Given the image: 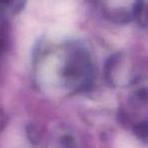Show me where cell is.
Instances as JSON below:
<instances>
[{
	"label": "cell",
	"mask_w": 148,
	"mask_h": 148,
	"mask_svg": "<svg viewBox=\"0 0 148 148\" xmlns=\"http://www.w3.org/2000/svg\"><path fill=\"white\" fill-rule=\"evenodd\" d=\"M134 16L142 26H148V0H139L134 7Z\"/></svg>",
	"instance_id": "cell-3"
},
{
	"label": "cell",
	"mask_w": 148,
	"mask_h": 148,
	"mask_svg": "<svg viewBox=\"0 0 148 148\" xmlns=\"http://www.w3.org/2000/svg\"><path fill=\"white\" fill-rule=\"evenodd\" d=\"M136 97L139 101L148 103V88H140L137 90Z\"/></svg>",
	"instance_id": "cell-6"
},
{
	"label": "cell",
	"mask_w": 148,
	"mask_h": 148,
	"mask_svg": "<svg viewBox=\"0 0 148 148\" xmlns=\"http://www.w3.org/2000/svg\"><path fill=\"white\" fill-rule=\"evenodd\" d=\"M26 0H0V9L9 14H17L24 8Z\"/></svg>",
	"instance_id": "cell-2"
},
{
	"label": "cell",
	"mask_w": 148,
	"mask_h": 148,
	"mask_svg": "<svg viewBox=\"0 0 148 148\" xmlns=\"http://www.w3.org/2000/svg\"><path fill=\"white\" fill-rule=\"evenodd\" d=\"M91 73V59L86 51L76 49L69 54L62 68V77L66 82L79 84V88H84L90 81Z\"/></svg>",
	"instance_id": "cell-1"
},
{
	"label": "cell",
	"mask_w": 148,
	"mask_h": 148,
	"mask_svg": "<svg viewBox=\"0 0 148 148\" xmlns=\"http://www.w3.org/2000/svg\"><path fill=\"white\" fill-rule=\"evenodd\" d=\"M134 134L140 139H148V119L141 121L134 127Z\"/></svg>",
	"instance_id": "cell-4"
},
{
	"label": "cell",
	"mask_w": 148,
	"mask_h": 148,
	"mask_svg": "<svg viewBox=\"0 0 148 148\" xmlns=\"http://www.w3.org/2000/svg\"><path fill=\"white\" fill-rule=\"evenodd\" d=\"M62 144L64 148H76V142L71 136H64L62 138Z\"/></svg>",
	"instance_id": "cell-5"
}]
</instances>
